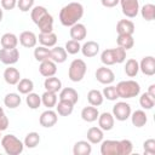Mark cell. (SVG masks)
Instances as JSON below:
<instances>
[{
	"mask_svg": "<svg viewBox=\"0 0 155 155\" xmlns=\"http://www.w3.org/2000/svg\"><path fill=\"white\" fill-rule=\"evenodd\" d=\"M84 16V6L80 2H69L59 11V22L64 27H71Z\"/></svg>",
	"mask_w": 155,
	"mask_h": 155,
	"instance_id": "1",
	"label": "cell"
},
{
	"mask_svg": "<svg viewBox=\"0 0 155 155\" xmlns=\"http://www.w3.org/2000/svg\"><path fill=\"white\" fill-rule=\"evenodd\" d=\"M0 142L2 149L8 155H19L23 153L24 143L15 134H5L4 137H1Z\"/></svg>",
	"mask_w": 155,
	"mask_h": 155,
	"instance_id": "2",
	"label": "cell"
},
{
	"mask_svg": "<svg viewBox=\"0 0 155 155\" xmlns=\"http://www.w3.org/2000/svg\"><path fill=\"white\" fill-rule=\"evenodd\" d=\"M115 87H116L119 98H124V99L137 97L139 94V92H140V86L134 80H124V81H120Z\"/></svg>",
	"mask_w": 155,
	"mask_h": 155,
	"instance_id": "3",
	"label": "cell"
},
{
	"mask_svg": "<svg viewBox=\"0 0 155 155\" xmlns=\"http://www.w3.org/2000/svg\"><path fill=\"white\" fill-rule=\"evenodd\" d=\"M87 71V65L85 63V61L76 58L74 59L68 69V78L73 81V82H79L85 78V74Z\"/></svg>",
	"mask_w": 155,
	"mask_h": 155,
	"instance_id": "4",
	"label": "cell"
},
{
	"mask_svg": "<svg viewBox=\"0 0 155 155\" xmlns=\"http://www.w3.org/2000/svg\"><path fill=\"white\" fill-rule=\"evenodd\" d=\"M131 105L126 102H117L113 107V116L119 121H126L131 116Z\"/></svg>",
	"mask_w": 155,
	"mask_h": 155,
	"instance_id": "5",
	"label": "cell"
},
{
	"mask_svg": "<svg viewBox=\"0 0 155 155\" xmlns=\"http://www.w3.org/2000/svg\"><path fill=\"white\" fill-rule=\"evenodd\" d=\"M122 13L127 18H134L139 12V1L138 0H120Z\"/></svg>",
	"mask_w": 155,
	"mask_h": 155,
	"instance_id": "6",
	"label": "cell"
},
{
	"mask_svg": "<svg viewBox=\"0 0 155 155\" xmlns=\"http://www.w3.org/2000/svg\"><path fill=\"white\" fill-rule=\"evenodd\" d=\"M19 59V51L17 48H1L0 50V62L6 65H12Z\"/></svg>",
	"mask_w": 155,
	"mask_h": 155,
	"instance_id": "7",
	"label": "cell"
},
{
	"mask_svg": "<svg viewBox=\"0 0 155 155\" xmlns=\"http://www.w3.org/2000/svg\"><path fill=\"white\" fill-rule=\"evenodd\" d=\"M57 121H58V114H57V111H54L52 109H47V110L42 111L39 117L40 125L45 128L53 127L57 124Z\"/></svg>",
	"mask_w": 155,
	"mask_h": 155,
	"instance_id": "8",
	"label": "cell"
},
{
	"mask_svg": "<svg viewBox=\"0 0 155 155\" xmlns=\"http://www.w3.org/2000/svg\"><path fill=\"white\" fill-rule=\"evenodd\" d=\"M96 79L98 82H101L103 85H110L115 80V74L110 68H107V65H105V67H101L96 70Z\"/></svg>",
	"mask_w": 155,
	"mask_h": 155,
	"instance_id": "9",
	"label": "cell"
},
{
	"mask_svg": "<svg viewBox=\"0 0 155 155\" xmlns=\"http://www.w3.org/2000/svg\"><path fill=\"white\" fill-rule=\"evenodd\" d=\"M139 70L147 76H153L155 74V58L153 56L143 57L139 63Z\"/></svg>",
	"mask_w": 155,
	"mask_h": 155,
	"instance_id": "10",
	"label": "cell"
},
{
	"mask_svg": "<svg viewBox=\"0 0 155 155\" xmlns=\"http://www.w3.org/2000/svg\"><path fill=\"white\" fill-rule=\"evenodd\" d=\"M18 41H19V44H21L23 47L33 48V47L36 46L38 36H36L33 31H30V30H25V31H22V33L19 34Z\"/></svg>",
	"mask_w": 155,
	"mask_h": 155,
	"instance_id": "11",
	"label": "cell"
},
{
	"mask_svg": "<svg viewBox=\"0 0 155 155\" xmlns=\"http://www.w3.org/2000/svg\"><path fill=\"white\" fill-rule=\"evenodd\" d=\"M98 127L102 128L103 131H110L113 130L114 127V124H115V119L111 113H108V111H104L102 114H99L98 116Z\"/></svg>",
	"mask_w": 155,
	"mask_h": 155,
	"instance_id": "12",
	"label": "cell"
},
{
	"mask_svg": "<svg viewBox=\"0 0 155 155\" xmlns=\"http://www.w3.org/2000/svg\"><path fill=\"white\" fill-rule=\"evenodd\" d=\"M39 71L42 76L45 78H50L53 76L57 73V63H54L51 59H46L40 62V67H39Z\"/></svg>",
	"mask_w": 155,
	"mask_h": 155,
	"instance_id": "13",
	"label": "cell"
},
{
	"mask_svg": "<svg viewBox=\"0 0 155 155\" xmlns=\"http://www.w3.org/2000/svg\"><path fill=\"white\" fill-rule=\"evenodd\" d=\"M69 34H70L71 40L81 41V40H84L87 36V29H86V27L82 23H79L78 22V23H75L74 25L70 27Z\"/></svg>",
	"mask_w": 155,
	"mask_h": 155,
	"instance_id": "14",
	"label": "cell"
},
{
	"mask_svg": "<svg viewBox=\"0 0 155 155\" xmlns=\"http://www.w3.org/2000/svg\"><path fill=\"white\" fill-rule=\"evenodd\" d=\"M4 80L6 81V84L8 85H17L18 81L21 80V73L17 68L13 67H8L4 70Z\"/></svg>",
	"mask_w": 155,
	"mask_h": 155,
	"instance_id": "15",
	"label": "cell"
},
{
	"mask_svg": "<svg viewBox=\"0 0 155 155\" xmlns=\"http://www.w3.org/2000/svg\"><path fill=\"white\" fill-rule=\"evenodd\" d=\"M117 143L119 140L107 139L101 142V154L102 155H117Z\"/></svg>",
	"mask_w": 155,
	"mask_h": 155,
	"instance_id": "16",
	"label": "cell"
},
{
	"mask_svg": "<svg viewBox=\"0 0 155 155\" xmlns=\"http://www.w3.org/2000/svg\"><path fill=\"white\" fill-rule=\"evenodd\" d=\"M80 51L82 52V54H84L85 57L92 58V57L97 56V53L99 52V44L96 42V41H92V40L86 41V42L81 46V50H80Z\"/></svg>",
	"mask_w": 155,
	"mask_h": 155,
	"instance_id": "17",
	"label": "cell"
},
{
	"mask_svg": "<svg viewBox=\"0 0 155 155\" xmlns=\"http://www.w3.org/2000/svg\"><path fill=\"white\" fill-rule=\"evenodd\" d=\"M68 53L65 51L64 47L61 46H54L53 48H51V53H50V59L53 61L54 63H64L67 61Z\"/></svg>",
	"mask_w": 155,
	"mask_h": 155,
	"instance_id": "18",
	"label": "cell"
},
{
	"mask_svg": "<svg viewBox=\"0 0 155 155\" xmlns=\"http://www.w3.org/2000/svg\"><path fill=\"white\" fill-rule=\"evenodd\" d=\"M59 99L68 101L73 104H76L79 101V93L73 87H64L59 91Z\"/></svg>",
	"mask_w": 155,
	"mask_h": 155,
	"instance_id": "19",
	"label": "cell"
},
{
	"mask_svg": "<svg viewBox=\"0 0 155 155\" xmlns=\"http://www.w3.org/2000/svg\"><path fill=\"white\" fill-rule=\"evenodd\" d=\"M87 140L91 143V144H99L103 138H104V133H103V130L99 128V127H90L87 130Z\"/></svg>",
	"mask_w": 155,
	"mask_h": 155,
	"instance_id": "20",
	"label": "cell"
},
{
	"mask_svg": "<svg viewBox=\"0 0 155 155\" xmlns=\"http://www.w3.org/2000/svg\"><path fill=\"white\" fill-rule=\"evenodd\" d=\"M116 31L117 34H128L133 35L134 33V23L130 19H120L116 23Z\"/></svg>",
	"mask_w": 155,
	"mask_h": 155,
	"instance_id": "21",
	"label": "cell"
},
{
	"mask_svg": "<svg viewBox=\"0 0 155 155\" xmlns=\"http://www.w3.org/2000/svg\"><path fill=\"white\" fill-rule=\"evenodd\" d=\"M92 153V147L88 140H79L73 147L74 155H90Z\"/></svg>",
	"mask_w": 155,
	"mask_h": 155,
	"instance_id": "22",
	"label": "cell"
},
{
	"mask_svg": "<svg viewBox=\"0 0 155 155\" xmlns=\"http://www.w3.org/2000/svg\"><path fill=\"white\" fill-rule=\"evenodd\" d=\"M39 42L41 44V46L45 47H54L57 44V35L51 31V33H40L38 36Z\"/></svg>",
	"mask_w": 155,
	"mask_h": 155,
	"instance_id": "23",
	"label": "cell"
},
{
	"mask_svg": "<svg viewBox=\"0 0 155 155\" xmlns=\"http://www.w3.org/2000/svg\"><path fill=\"white\" fill-rule=\"evenodd\" d=\"M98 116H99V111L97 107L90 105V107H85L81 110V119L86 122H93L98 119Z\"/></svg>",
	"mask_w": 155,
	"mask_h": 155,
	"instance_id": "24",
	"label": "cell"
},
{
	"mask_svg": "<svg viewBox=\"0 0 155 155\" xmlns=\"http://www.w3.org/2000/svg\"><path fill=\"white\" fill-rule=\"evenodd\" d=\"M36 25L40 29V33H51L53 30V17L50 13H46L36 23Z\"/></svg>",
	"mask_w": 155,
	"mask_h": 155,
	"instance_id": "25",
	"label": "cell"
},
{
	"mask_svg": "<svg viewBox=\"0 0 155 155\" xmlns=\"http://www.w3.org/2000/svg\"><path fill=\"white\" fill-rule=\"evenodd\" d=\"M0 42L2 48H16L18 45V36L13 33H5L1 36Z\"/></svg>",
	"mask_w": 155,
	"mask_h": 155,
	"instance_id": "26",
	"label": "cell"
},
{
	"mask_svg": "<svg viewBox=\"0 0 155 155\" xmlns=\"http://www.w3.org/2000/svg\"><path fill=\"white\" fill-rule=\"evenodd\" d=\"M44 87H45L46 91H51V92L57 93V92H59L62 90V81L53 75V76H50V78L45 79Z\"/></svg>",
	"mask_w": 155,
	"mask_h": 155,
	"instance_id": "27",
	"label": "cell"
},
{
	"mask_svg": "<svg viewBox=\"0 0 155 155\" xmlns=\"http://www.w3.org/2000/svg\"><path fill=\"white\" fill-rule=\"evenodd\" d=\"M74 105L73 103L68 102V101H63V99H59V102L56 104V111L58 115L61 116H68L73 113L74 110Z\"/></svg>",
	"mask_w": 155,
	"mask_h": 155,
	"instance_id": "28",
	"label": "cell"
},
{
	"mask_svg": "<svg viewBox=\"0 0 155 155\" xmlns=\"http://www.w3.org/2000/svg\"><path fill=\"white\" fill-rule=\"evenodd\" d=\"M130 117H131L132 125L134 127H138V128L143 127L148 121V117H147V114H145L144 110H136V111L131 113Z\"/></svg>",
	"mask_w": 155,
	"mask_h": 155,
	"instance_id": "29",
	"label": "cell"
},
{
	"mask_svg": "<svg viewBox=\"0 0 155 155\" xmlns=\"http://www.w3.org/2000/svg\"><path fill=\"white\" fill-rule=\"evenodd\" d=\"M22 103V98L18 93H15V92H11V93H7L4 98V104L5 107H7L8 109H16L17 107H19Z\"/></svg>",
	"mask_w": 155,
	"mask_h": 155,
	"instance_id": "30",
	"label": "cell"
},
{
	"mask_svg": "<svg viewBox=\"0 0 155 155\" xmlns=\"http://www.w3.org/2000/svg\"><path fill=\"white\" fill-rule=\"evenodd\" d=\"M87 101L90 103V105H93V107H99L103 104V101H104V97H103V93L99 91V90H90L88 93H87Z\"/></svg>",
	"mask_w": 155,
	"mask_h": 155,
	"instance_id": "31",
	"label": "cell"
},
{
	"mask_svg": "<svg viewBox=\"0 0 155 155\" xmlns=\"http://www.w3.org/2000/svg\"><path fill=\"white\" fill-rule=\"evenodd\" d=\"M58 101L57 93L51 92V91H45L41 96V103L47 108V109H52L53 107H56Z\"/></svg>",
	"mask_w": 155,
	"mask_h": 155,
	"instance_id": "32",
	"label": "cell"
},
{
	"mask_svg": "<svg viewBox=\"0 0 155 155\" xmlns=\"http://www.w3.org/2000/svg\"><path fill=\"white\" fill-rule=\"evenodd\" d=\"M116 42H117V46H120V47H122L127 51V50L133 47L134 39H133L132 35H128V34H117Z\"/></svg>",
	"mask_w": 155,
	"mask_h": 155,
	"instance_id": "33",
	"label": "cell"
},
{
	"mask_svg": "<svg viewBox=\"0 0 155 155\" xmlns=\"http://www.w3.org/2000/svg\"><path fill=\"white\" fill-rule=\"evenodd\" d=\"M138 71H139V63L133 58L127 59L125 64V74L128 78H134L138 74Z\"/></svg>",
	"mask_w": 155,
	"mask_h": 155,
	"instance_id": "34",
	"label": "cell"
},
{
	"mask_svg": "<svg viewBox=\"0 0 155 155\" xmlns=\"http://www.w3.org/2000/svg\"><path fill=\"white\" fill-rule=\"evenodd\" d=\"M17 90L22 94H28V93L33 92V90H34V82L30 79H28V78H23V79H21L18 81Z\"/></svg>",
	"mask_w": 155,
	"mask_h": 155,
	"instance_id": "35",
	"label": "cell"
},
{
	"mask_svg": "<svg viewBox=\"0 0 155 155\" xmlns=\"http://www.w3.org/2000/svg\"><path fill=\"white\" fill-rule=\"evenodd\" d=\"M133 150V144L130 139H121L117 143V155H130Z\"/></svg>",
	"mask_w": 155,
	"mask_h": 155,
	"instance_id": "36",
	"label": "cell"
},
{
	"mask_svg": "<svg viewBox=\"0 0 155 155\" xmlns=\"http://www.w3.org/2000/svg\"><path fill=\"white\" fill-rule=\"evenodd\" d=\"M139 11H140L142 17L148 22L155 18V5L154 4H145L142 6V8H139Z\"/></svg>",
	"mask_w": 155,
	"mask_h": 155,
	"instance_id": "37",
	"label": "cell"
},
{
	"mask_svg": "<svg viewBox=\"0 0 155 155\" xmlns=\"http://www.w3.org/2000/svg\"><path fill=\"white\" fill-rule=\"evenodd\" d=\"M25 103H27V105H28L30 109L35 110V109H38V108L40 107V104H41V96H39L38 93L30 92V93H28L27 97H25Z\"/></svg>",
	"mask_w": 155,
	"mask_h": 155,
	"instance_id": "38",
	"label": "cell"
},
{
	"mask_svg": "<svg viewBox=\"0 0 155 155\" xmlns=\"http://www.w3.org/2000/svg\"><path fill=\"white\" fill-rule=\"evenodd\" d=\"M23 143H24V147H27L29 149L35 148L40 143V136H39V133L38 132H29L25 136Z\"/></svg>",
	"mask_w": 155,
	"mask_h": 155,
	"instance_id": "39",
	"label": "cell"
},
{
	"mask_svg": "<svg viewBox=\"0 0 155 155\" xmlns=\"http://www.w3.org/2000/svg\"><path fill=\"white\" fill-rule=\"evenodd\" d=\"M50 53H51V50L48 47H45V46H38L34 50V57L38 62L50 59Z\"/></svg>",
	"mask_w": 155,
	"mask_h": 155,
	"instance_id": "40",
	"label": "cell"
},
{
	"mask_svg": "<svg viewBox=\"0 0 155 155\" xmlns=\"http://www.w3.org/2000/svg\"><path fill=\"white\" fill-rule=\"evenodd\" d=\"M46 13H48V11L46 10V7L44 6H34L31 10H30V17H31V21L36 24Z\"/></svg>",
	"mask_w": 155,
	"mask_h": 155,
	"instance_id": "41",
	"label": "cell"
},
{
	"mask_svg": "<svg viewBox=\"0 0 155 155\" xmlns=\"http://www.w3.org/2000/svg\"><path fill=\"white\" fill-rule=\"evenodd\" d=\"M155 104V98H153L150 94H148V92H144L140 97H139V105L145 109V110H150L153 109Z\"/></svg>",
	"mask_w": 155,
	"mask_h": 155,
	"instance_id": "42",
	"label": "cell"
},
{
	"mask_svg": "<svg viewBox=\"0 0 155 155\" xmlns=\"http://www.w3.org/2000/svg\"><path fill=\"white\" fill-rule=\"evenodd\" d=\"M101 61L104 65H113L115 64V58L113 53V48H107L101 53Z\"/></svg>",
	"mask_w": 155,
	"mask_h": 155,
	"instance_id": "43",
	"label": "cell"
},
{
	"mask_svg": "<svg viewBox=\"0 0 155 155\" xmlns=\"http://www.w3.org/2000/svg\"><path fill=\"white\" fill-rule=\"evenodd\" d=\"M103 97L107 98L108 101H116L119 98V94H117V91H116V87L113 86V85H108L107 87L103 88Z\"/></svg>",
	"mask_w": 155,
	"mask_h": 155,
	"instance_id": "44",
	"label": "cell"
},
{
	"mask_svg": "<svg viewBox=\"0 0 155 155\" xmlns=\"http://www.w3.org/2000/svg\"><path fill=\"white\" fill-rule=\"evenodd\" d=\"M65 51L67 53L69 54H76L78 52H80L81 50V45H80V41H76V40H69L65 42Z\"/></svg>",
	"mask_w": 155,
	"mask_h": 155,
	"instance_id": "45",
	"label": "cell"
},
{
	"mask_svg": "<svg viewBox=\"0 0 155 155\" xmlns=\"http://www.w3.org/2000/svg\"><path fill=\"white\" fill-rule=\"evenodd\" d=\"M113 53H114V58H115V63H124L126 59V50L117 46L115 48H113Z\"/></svg>",
	"mask_w": 155,
	"mask_h": 155,
	"instance_id": "46",
	"label": "cell"
},
{
	"mask_svg": "<svg viewBox=\"0 0 155 155\" xmlns=\"http://www.w3.org/2000/svg\"><path fill=\"white\" fill-rule=\"evenodd\" d=\"M17 7L22 12H28L34 7V0H17Z\"/></svg>",
	"mask_w": 155,
	"mask_h": 155,
	"instance_id": "47",
	"label": "cell"
},
{
	"mask_svg": "<svg viewBox=\"0 0 155 155\" xmlns=\"http://www.w3.org/2000/svg\"><path fill=\"white\" fill-rule=\"evenodd\" d=\"M143 150L144 154H149V155H154L155 154V139L149 138L143 143Z\"/></svg>",
	"mask_w": 155,
	"mask_h": 155,
	"instance_id": "48",
	"label": "cell"
},
{
	"mask_svg": "<svg viewBox=\"0 0 155 155\" xmlns=\"http://www.w3.org/2000/svg\"><path fill=\"white\" fill-rule=\"evenodd\" d=\"M17 6V0H1V8L11 11Z\"/></svg>",
	"mask_w": 155,
	"mask_h": 155,
	"instance_id": "49",
	"label": "cell"
},
{
	"mask_svg": "<svg viewBox=\"0 0 155 155\" xmlns=\"http://www.w3.org/2000/svg\"><path fill=\"white\" fill-rule=\"evenodd\" d=\"M8 117L6 116V114L5 113H1L0 114V131L2 132V131H5L7 127H8Z\"/></svg>",
	"mask_w": 155,
	"mask_h": 155,
	"instance_id": "50",
	"label": "cell"
},
{
	"mask_svg": "<svg viewBox=\"0 0 155 155\" xmlns=\"http://www.w3.org/2000/svg\"><path fill=\"white\" fill-rule=\"evenodd\" d=\"M101 2H102V5H103L104 7L111 8V7H115V6L120 2V0H101Z\"/></svg>",
	"mask_w": 155,
	"mask_h": 155,
	"instance_id": "51",
	"label": "cell"
},
{
	"mask_svg": "<svg viewBox=\"0 0 155 155\" xmlns=\"http://www.w3.org/2000/svg\"><path fill=\"white\" fill-rule=\"evenodd\" d=\"M148 94H150L153 98H155V85H150L149 88H148Z\"/></svg>",
	"mask_w": 155,
	"mask_h": 155,
	"instance_id": "52",
	"label": "cell"
},
{
	"mask_svg": "<svg viewBox=\"0 0 155 155\" xmlns=\"http://www.w3.org/2000/svg\"><path fill=\"white\" fill-rule=\"evenodd\" d=\"M2 17H4V13H2V8L0 7V22L2 21Z\"/></svg>",
	"mask_w": 155,
	"mask_h": 155,
	"instance_id": "53",
	"label": "cell"
},
{
	"mask_svg": "<svg viewBox=\"0 0 155 155\" xmlns=\"http://www.w3.org/2000/svg\"><path fill=\"white\" fill-rule=\"evenodd\" d=\"M1 113H4V109H2L1 107H0V114H1Z\"/></svg>",
	"mask_w": 155,
	"mask_h": 155,
	"instance_id": "54",
	"label": "cell"
},
{
	"mask_svg": "<svg viewBox=\"0 0 155 155\" xmlns=\"http://www.w3.org/2000/svg\"><path fill=\"white\" fill-rule=\"evenodd\" d=\"M0 139H1V131H0Z\"/></svg>",
	"mask_w": 155,
	"mask_h": 155,
	"instance_id": "55",
	"label": "cell"
}]
</instances>
